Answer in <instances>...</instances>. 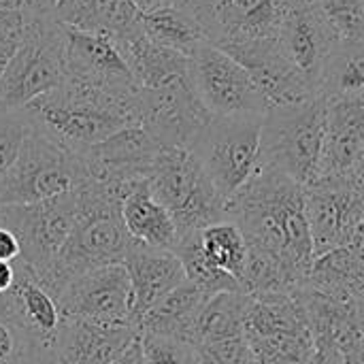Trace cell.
Masks as SVG:
<instances>
[{"instance_id":"6da1fadb","label":"cell","mask_w":364,"mask_h":364,"mask_svg":"<svg viewBox=\"0 0 364 364\" xmlns=\"http://www.w3.org/2000/svg\"><path fill=\"white\" fill-rule=\"evenodd\" d=\"M224 220L241 230L247 250L275 258L296 290L305 284L314 262L305 215V186L273 168H258L224 205Z\"/></svg>"},{"instance_id":"7a4b0ae2","label":"cell","mask_w":364,"mask_h":364,"mask_svg":"<svg viewBox=\"0 0 364 364\" xmlns=\"http://www.w3.org/2000/svg\"><path fill=\"white\" fill-rule=\"evenodd\" d=\"M130 186H109L87 179L75 190L77 215L73 230L53 267L38 279L55 301L75 277L98 267L122 264L136 243L126 232L119 215V203Z\"/></svg>"},{"instance_id":"3957f363","label":"cell","mask_w":364,"mask_h":364,"mask_svg":"<svg viewBox=\"0 0 364 364\" xmlns=\"http://www.w3.org/2000/svg\"><path fill=\"white\" fill-rule=\"evenodd\" d=\"M23 111L36 130L75 154L134 126L132 100H119L70 77Z\"/></svg>"},{"instance_id":"277c9868","label":"cell","mask_w":364,"mask_h":364,"mask_svg":"<svg viewBox=\"0 0 364 364\" xmlns=\"http://www.w3.org/2000/svg\"><path fill=\"white\" fill-rule=\"evenodd\" d=\"M326 102L320 96L271 107L262 115L260 168H273L292 181H314L324 139Z\"/></svg>"},{"instance_id":"5b68a950","label":"cell","mask_w":364,"mask_h":364,"mask_svg":"<svg viewBox=\"0 0 364 364\" xmlns=\"http://www.w3.org/2000/svg\"><path fill=\"white\" fill-rule=\"evenodd\" d=\"M66 30L49 13L28 11L19 47L0 75V109L21 111L66 79Z\"/></svg>"},{"instance_id":"8992f818","label":"cell","mask_w":364,"mask_h":364,"mask_svg":"<svg viewBox=\"0 0 364 364\" xmlns=\"http://www.w3.org/2000/svg\"><path fill=\"white\" fill-rule=\"evenodd\" d=\"M262 115H211L190 154L226 205L260 168Z\"/></svg>"},{"instance_id":"52a82bcc","label":"cell","mask_w":364,"mask_h":364,"mask_svg":"<svg viewBox=\"0 0 364 364\" xmlns=\"http://www.w3.org/2000/svg\"><path fill=\"white\" fill-rule=\"evenodd\" d=\"M85 181L87 171L81 156L32 126L15 162L0 177V207L49 200L81 188Z\"/></svg>"},{"instance_id":"ba28073f","label":"cell","mask_w":364,"mask_h":364,"mask_svg":"<svg viewBox=\"0 0 364 364\" xmlns=\"http://www.w3.org/2000/svg\"><path fill=\"white\" fill-rule=\"evenodd\" d=\"M145 181L175 222L179 237L224 220L222 198L188 149H162Z\"/></svg>"},{"instance_id":"9c48e42d","label":"cell","mask_w":364,"mask_h":364,"mask_svg":"<svg viewBox=\"0 0 364 364\" xmlns=\"http://www.w3.org/2000/svg\"><path fill=\"white\" fill-rule=\"evenodd\" d=\"M209 117L188 75L158 87H139L132 98L134 126L143 128L162 149H190Z\"/></svg>"},{"instance_id":"30bf717a","label":"cell","mask_w":364,"mask_h":364,"mask_svg":"<svg viewBox=\"0 0 364 364\" xmlns=\"http://www.w3.org/2000/svg\"><path fill=\"white\" fill-rule=\"evenodd\" d=\"M77 215L75 190L32 205L0 207V226L19 241V260L41 279L60 256Z\"/></svg>"},{"instance_id":"8fae6325","label":"cell","mask_w":364,"mask_h":364,"mask_svg":"<svg viewBox=\"0 0 364 364\" xmlns=\"http://www.w3.org/2000/svg\"><path fill=\"white\" fill-rule=\"evenodd\" d=\"M188 60L190 83L211 115H264L262 94L247 70L226 51L207 41Z\"/></svg>"},{"instance_id":"7c38bea8","label":"cell","mask_w":364,"mask_h":364,"mask_svg":"<svg viewBox=\"0 0 364 364\" xmlns=\"http://www.w3.org/2000/svg\"><path fill=\"white\" fill-rule=\"evenodd\" d=\"M58 307L60 318L81 320L102 328L136 331L132 290L124 264L98 267L75 277L58 294Z\"/></svg>"},{"instance_id":"4fadbf2b","label":"cell","mask_w":364,"mask_h":364,"mask_svg":"<svg viewBox=\"0 0 364 364\" xmlns=\"http://www.w3.org/2000/svg\"><path fill=\"white\" fill-rule=\"evenodd\" d=\"M314 258L337 247H364V186H305Z\"/></svg>"},{"instance_id":"5bb4252c","label":"cell","mask_w":364,"mask_h":364,"mask_svg":"<svg viewBox=\"0 0 364 364\" xmlns=\"http://www.w3.org/2000/svg\"><path fill=\"white\" fill-rule=\"evenodd\" d=\"M324 102V139L311 183L364 186V96Z\"/></svg>"},{"instance_id":"9a60e30c","label":"cell","mask_w":364,"mask_h":364,"mask_svg":"<svg viewBox=\"0 0 364 364\" xmlns=\"http://www.w3.org/2000/svg\"><path fill=\"white\" fill-rule=\"evenodd\" d=\"M337 32L322 15L316 0H286L277 43L288 60L303 73L316 92L324 62L339 45Z\"/></svg>"},{"instance_id":"2e32d148","label":"cell","mask_w":364,"mask_h":364,"mask_svg":"<svg viewBox=\"0 0 364 364\" xmlns=\"http://www.w3.org/2000/svg\"><path fill=\"white\" fill-rule=\"evenodd\" d=\"M64 30L66 77L119 100H132L139 87L115 43L102 34H87L70 28Z\"/></svg>"},{"instance_id":"e0dca14e","label":"cell","mask_w":364,"mask_h":364,"mask_svg":"<svg viewBox=\"0 0 364 364\" xmlns=\"http://www.w3.org/2000/svg\"><path fill=\"white\" fill-rule=\"evenodd\" d=\"M222 51H226L247 70L254 85L262 94L267 109L301 102L305 98L316 96L303 73L282 51L277 38L239 43L224 47Z\"/></svg>"},{"instance_id":"ac0fdd59","label":"cell","mask_w":364,"mask_h":364,"mask_svg":"<svg viewBox=\"0 0 364 364\" xmlns=\"http://www.w3.org/2000/svg\"><path fill=\"white\" fill-rule=\"evenodd\" d=\"M162 147L139 126L122 128L109 139L81 151L87 179L109 186H130L147 179Z\"/></svg>"},{"instance_id":"d6986e66","label":"cell","mask_w":364,"mask_h":364,"mask_svg":"<svg viewBox=\"0 0 364 364\" xmlns=\"http://www.w3.org/2000/svg\"><path fill=\"white\" fill-rule=\"evenodd\" d=\"M122 264L130 279L132 311H134V324L139 331L143 316L162 296H166L173 288L186 282L183 269H181L179 258L173 252L145 247L141 243L132 245V250L126 254Z\"/></svg>"},{"instance_id":"ffe728a7","label":"cell","mask_w":364,"mask_h":364,"mask_svg":"<svg viewBox=\"0 0 364 364\" xmlns=\"http://www.w3.org/2000/svg\"><path fill=\"white\" fill-rule=\"evenodd\" d=\"M136 339L139 333L132 328H102L60 318L53 356L60 364H113Z\"/></svg>"},{"instance_id":"44dd1931","label":"cell","mask_w":364,"mask_h":364,"mask_svg":"<svg viewBox=\"0 0 364 364\" xmlns=\"http://www.w3.org/2000/svg\"><path fill=\"white\" fill-rule=\"evenodd\" d=\"M0 309L32 337L53 348L55 331L60 326L58 301L38 284L36 275L19 258L15 260V284L0 296Z\"/></svg>"},{"instance_id":"7402d4cb","label":"cell","mask_w":364,"mask_h":364,"mask_svg":"<svg viewBox=\"0 0 364 364\" xmlns=\"http://www.w3.org/2000/svg\"><path fill=\"white\" fill-rule=\"evenodd\" d=\"M51 17L64 28L102 34L111 41L141 26V13L132 0H55Z\"/></svg>"},{"instance_id":"603a6c76","label":"cell","mask_w":364,"mask_h":364,"mask_svg":"<svg viewBox=\"0 0 364 364\" xmlns=\"http://www.w3.org/2000/svg\"><path fill=\"white\" fill-rule=\"evenodd\" d=\"M119 215L130 239L145 247L173 252L181 239L175 222L151 196L145 179L130 186V190L124 194L119 203Z\"/></svg>"},{"instance_id":"cb8c5ba5","label":"cell","mask_w":364,"mask_h":364,"mask_svg":"<svg viewBox=\"0 0 364 364\" xmlns=\"http://www.w3.org/2000/svg\"><path fill=\"white\" fill-rule=\"evenodd\" d=\"M301 288L335 301L363 303L364 247H337L314 258Z\"/></svg>"},{"instance_id":"d4e9b609","label":"cell","mask_w":364,"mask_h":364,"mask_svg":"<svg viewBox=\"0 0 364 364\" xmlns=\"http://www.w3.org/2000/svg\"><path fill=\"white\" fill-rule=\"evenodd\" d=\"M209 299L211 296L194 288L190 282L179 284L143 316L139 335H158L194 346L196 320Z\"/></svg>"},{"instance_id":"484cf974","label":"cell","mask_w":364,"mask_h":364,"mask_svg":"<svg viewBox=\"0 0 364 364\" xmlns=\"http://www.w3.org/2000/svg\"><path fill=\"white\" fill-rule=\"evenodd\" d=\"M113 43L119 49L136 87H158L175 77L188 75L190 60L173 49L149 41L143 34L141 26L134 32L115 38Z\"/></svg>"},{"instance_id":"4316f807","label":"cell","mask_w":364,"mask_h":364,"mask_svg":"<svg viewBox=\"0 0 364 364\" xmlns=\"http://www.w3.org/2000/svg\"><path fill=\"white\" fill-rule=\"evenodd\" d=\"M316 96L324 100L364 96V43L339 41L324 62Z\"/></svg>"},{"instance_id":"83f0119b","label":"cell","mask_w":364,"mask_h":364,"mask_svg":"<svg viewBox=\"0 0 364 364\" xmlns=\"http://www.w3.org/2000/svg\"><path fill=\"white\" fill-rule=\"evenodd\" d=\"M247 305H250V296L241 292H226V294L211 296L198 314L196 331H194V348L243 337Z\"/></svg>"},{"instance_id":"f1b7e54d","label":"cell","mask_w":364,"mask_h":364,"mask_svg":"<svg viewBox=\"0 0 364 364\" xmlns=\"http://www.w3.org/2000/svg\"><path fill=\"white\" fill-rule=\"evenodd\" d=\"M141 30L156 45L173 49L186 58H190L203 43H207L198 21L179 6L141 13Z\"/></svg>"},{"instance_id":"f546056e","label":"cell","mask_w":364,"mask_h":364,"mask_svg":"<svg viewBox=\"0 0 364 364\" xmlns=\"http://www.w3.org/2000/svg\"><path fill=\"white\" fill-rule=\"evenodd\" d=\"M196 239L205 260L213 269L235 277L241 286L247 264V243L241 230L232 222L222 220L203 230H196Z\"/></svg>"},{"instance_id":"4dcf8cb0","label":"cell","mask_w":364,"mask_h":364,"mask_svg":"<svg viewBox=\"0 0 364 364\" xmlns=\"http://www.w3.org/2000/svg\"><path fill=\"white\" fill-rule=\"evenodd\" d=\"M173 254L181 262L186 282H190L194 288H198L207 296L226 294V292H241V286H239V282L235 277L213 269L205 260V256L200 252V245H198V239H196V232L183 235L179 239L177 247L173 250Z\"/></svg>"},{"instance_id":"1f68e13d","label":"cell","mask_w":364,"mask_h":364,"mask_svg":"<svg viewBox=\"0 0 364 364\" xmlns=\"http://www.w3.org/2000/svg\"><path fill=\"white\" fill-rule=\"evenodd\" d=\"M58 363L53 348L32 337L0 309V364Z\"/></svg>"},{"instance_id":"d6a6232c","label":"cell","mask_w":364,"mask_h":364,"mask_svg":"<svg viewBox=\"0 0 364 364\" xmlns=\"http://www.w3.org/2000/svg\"><path fill=\"white\" fill-rule=\"evenodd\" d=\"M341 41L364 43V0H316Z\"/></svg>"},{"instance_id":"836d02e7","label":"cell","mask_w":364,"mask_h":364,"mask_svg":"<svg viewBox=\"0 0 364 364\" xmlns=\"http://www.w3.org/2000/svg\"><path fill=\"white\" fill-rule=\"evenodd\" d=\"M145 364H200L194 346L158 335H139Z\"/></svg>"},{"instance_id":"e575fe53","label":"cell","mask_w":364,"mask_h":364,"mask_svg":"<svg viewBox=\"0 0 364 364\" xmlns=\"http://www.w3.org/2000/svg\"><path fill=\"white\" fill-rule=\"evenodd\" d=\"M30 128H32V124L23 109L21 111L0 109V177L15 162Z\"/></svg>"},{"instance_id":"d590c367","label":"cell","mask_w":364,"mask_h":364,"mask_svg":"<svg viewBox=\"0 0 364 364\" xmlns=\"http://www.w3.org/2000/svg\"><path fill=\"white\" fill-rule=\"evenodd\" d=\"M28 9H0V75L21 43Z\"/></svg>"},{"instance_id":"8d00e7d4","label":"cell","mask_w":364,"mask_h":364,"mask_svg":"<svg viewBox=\"0 0 364 364\" xmlns=\"http://www.w3.org/2000/svg\"><path fill=\"white\" fill-rule=\"evenodd\" d=\"M19 254L21 252H19L17 237L9 228L0 226V262H15Z\"/></svg>"},{"instance_id":"74e56055","label":"cell","mask_w":364,"mask_h":364,"mask_svg":"<svg viewBox=\"0 0 364 364\" xmlns=\"http://www.w3.org/2000/svg\"><path fill=\"white\" fill-rule=\"evenodd\" d=\"M132 2L139 9V13H151V11L166 9V6H181L183 0H132Z\"/></svg>"},{"instance_id":"f35d334b","label":"cell","mask_w":364,"mask_h":364,"mask_svg":"<svg viewBox=\"0 0 364 364\" xmlns=\"http://www.w3.org/2000/svg\"><path fill=\"white\" fill-rule=\"evenodd\" d=\"M15 284V262H0V296Z\"/></svg>"},{"instance_id":"ab89813d","label":"cell","mask_w":364,"mask_h":364,"mask_svg":"<svg viewBox=\"0 0 364 364\" xmlns=\"http://www.w3.org/2000/svg\"><path fill=\"white\" fill-rule=\"evenodd\" d=\"M21 2L28 11H34V13H49L51 6L55 4V0H21Z\"/></svg>"},{"instance_id":"60d3db41","label":"cell","mask_w":364,"mask_h":364,"mask_svg":"<svg viewBox=\"0 0 364 364\" xmlns=\"http://www.w3.org/2000/svg\"><path fill=\"white\" fill-rule=\"evenodd\" d=\"M0 9H23L21 0H0Z\"/></svg>"},{"instance_id":"b9f144b4","label":"cell","mask_w":364,"mask_h":364,"mask_svg":"<svg viewBox=\"0 0 364 364\" xmlns=\"http://www.w3.org/2000/svg\"><path fill=\"white\" fill-rule=\"evenodd\" d=\"M58 364H60V363H58Z\"/></svg>"}]
</instances>
